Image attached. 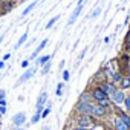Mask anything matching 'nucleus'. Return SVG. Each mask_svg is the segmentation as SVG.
<instances>
[{"mask_svg": "<svg viewBox=\"0 0 130 130\" xmlns=\"http://www.w3.org/2000/svg\"><path fill=\"white\" fill-rule=\"evenodd\" d=\"M25 121H26V113H23V112H19V113H15V115L12 116V124H14L15 127L23 125Z\"/></svg>", "mask_w": 130, "mask_h": 130, "instance_id": "3", "label": "nucleus"}, {"mask_svg": "<svg viewBox=\"0 0 130 130\" xmlns=\"http://www.w3.org/2000/svg\"><path fill=\"white\" fill-rule=\"evenodd\" d=\"M119 118H121V119H122V121H124V122L128 125V128H130V116H127V115H124V113H122Z\"/></svg>", "mask_w": 130, "mask_h": 130, "instance_id": "23", "label": "nucleus"}, {"mask_svg": "<svg viewBox=\"0 0 130 130\" xmlns=\"http://www.w3.org/2000/svg\"><path fill=\"white\" fill-rule=\"evenodd\" d=\"M90 115L96 116V118H101L106 115V107L100 106V104H92L90 106Z\"/></svg>", "mask_w": 130, "mask_h": 130, "instance_id": "1", "label": "nucleus"}, {"mask_svg": "<svg viewBox=\"0 0 130 130\" xmlns=\"http://www.w3.org/2000/svg\"><path fill=\"white\" fill-rule=\"evenodd\" d=\"M49 69H51V61H47L46 64H43V71H41V74L46 75V74L49 72Z\"/></svg>", "mask_w": 130, "mask_h": 130, "instance_id": "20", "label": "nucleus"}, {"mask_svg": "<svg viewBox=\"0 0 130 130\" xmlns=\"http://www.w3.org/2000/svg\"><path fill=\"white\" fill-rule=\"evenodd\" d=\"M101 11H103V9H101L100 6H96V8H95V9H93V11L90 12V15H89V17H90V19L93 20V19H96L98 15H101Z\"/></svg>", "mask_w": 130, "mask_h": 130, "instance_id": "15", "label": "nucleus"}, {"mask_svg": "<svg viewBox=\"0 0 130 130\" xmlns=\"http://www.w3.org/2000/svg\"><path fill=\"white\" fill-rule=\"evenodd\" d=\"M127 40H128V41H130V32H128V34H127Z\"/></svg>", "mask_w": 130, "mask_h": 130, "instance_id": "38", "label": "nucleus"}, {"mask_svg": "<svg viewBox=\"0 0 130 130\" xmlns=\"http://www.w3.org/2000/svg\"><path fill=\"white\" fill-rule=\"evenodd\" d=\"M63 80H64V81L69 80V71H64V72H63Z\"/></svg>", "mask_w": 130, "mask_h": 130, "instance_id": "28", "label": "nucleus"}, {"mask_svg": "<svg viewBox=\"0 0 130 130\" xmlns=\"http://www.w3.org/2000/svg\"><path fill=\"white\" fill-rule=\"evenodd\" d=\"M47 41H49L47 38H44V40H41V43L38 44V47H37V49H35V51L32 52V55H31V58H37V55H38V54H40V52H41V51H43V49L46 47V44H47Z\"/></svg>", "mask_w": 130, "mask_h": 130, "instance_id": "9", "label": "nucleus"}, {"mask_svg": "<svg viewBox=\"0 0 130 130\" xmlns=\"http://www.w3.org/2000/svg\"><path fill=\"white\" fill-rule=\"evenodd\" d=\"M112 100H113V103H115V104H121V103H124L125 95H124V92H122V90H115V92H113V95H112Z\"/></svg>", "mask_w": 130, "mask_h": 130, "instance_id": "6", "label": "nucleus"}, {"mask_svg": "<svg viewBox=\"0 0 130 130\" xmlns=\"http://www.w3.org/2000/svg\"><path fill=\"white\" fill-rule=\"evenodd\" d=\"M90 96H92V95H89V93H83L81 98H80V101H83V103H90V101H89Z\"/></svg>", "mask_w": 130, "mask_h": 130, "instance_id": "22", "label": "nucleus"}, {"mask_svg": "<svg viewBox=\"0 0 130 130\" xmlns=\"http://www.w3.org/2000/svg\"><path fill=\"white\" fill-rule=\"evenodd\" d=\"M35 5H37V3H29V5L25 8V11H23V17H25V15H28V14H29V12L35 8Z\"/></svg>", "mask_w": 130, "mask_h": 130, "instance_id": "18", "label": "nucleus"}, {"mask_svg": "<svg viewBox=\"0 0 130 130\" xmlns=\"http://www.w3.org/2000/svg\"><path fill=\"white\" fill-rule=\"evenodd\" d=\"M34 72H35V69H28V71H26V72H25V74H23V75L19 78V81H17V86H20V84L26 83V81H28V80H29V78L34 75Z\"/></svg>", "mask_w": 130, "mask_h": 130, "instance_id": "7", "label": "nucleus"}, {"mask_svg": "<svg viewBox=\"0 0 130 130\" xmlns=\"http://www.w3.org/2000/svg\"><path fill=\"white\" fill-rule=\"evenodd\" d=\"M2 40H3V35H0V44H2Z\"/></svg>", "mask_w": 130, "mask_h": 130, "instance_id": "37", "label": "nucleus"}, {"mask_svg": "<svg viewBox=\"0 0 130 130\" xmlns=\"http://www.w3.org/2000/svg\"><path fill=\"white\" fill-rule=\"evenodd\" d=\"M14 130H22V128H20V127H17V128H14Z\"/></svg>", "mask_w": 130, "mask_h": 130, "instance_id": "40", "label": "nucleus"}, {"mask_svg": "<svg viewBox=\"0 0 130 130\" xmlns=\"http://www.w3.org/2000/svg\"><path fill=\"white\" fill-rule=\"evenodd\" d=\"M47 61H51V55H44V57L38 58V64H46Z\"/></svg>", "mask_w": 130, "mask_h": 130, "instance_id": "19", "label": "nucleus"}, {"mask_svg": "<svg viewBox=\"0 0 130 130\" xmlns=\"http://www.w3.org/2000/svg\"><path fill=\"white\" fill-rule=\"evenodd\" d=\"M40 118H41V110H37V112H35V115L32 116L31 122H32V124H37V122L40 121Z\"/></svg>", "mask_w": 130, "mask_h": 130, "instance_id": "17", "label": "nucleus"}, {"mask_svg": "<svg viewBox=\"0 0 130 130\" xmlns=\"http://www.w3.org/2000/svg\"><path fill=\"white\" fill-rule=\"evenodd\" d=\"M98 104H100V106H103V107H107V106L110 104V101H109V98H107V100H103V101H100Z\"/></svg>", "mask_w": 130, "mask_h": 130, "instance_id": "26", "label": "nucleus"}, {"mask_svg": "<svg viewBox=\"0 0 130 130\" xmlns=\"http://www.w3.org/2000/svg\"><path fill=\"white\" fill-rule=\"evenodd\" d=\"M9 58H11V54H6V55L3 57V60H9Z\"/></svg>", "mask_w": 130, "mask_h": 130, "instance_id": "35", "label": "nucleus"}, {"mask_svg": "<svg viewBox=\"0 0 130 130\" xmlns=\"http://www.w3.org/2000/svg\"><path fill=\"white\" fill-rule=\"evenodd\" d=\"M121 87H122V89H130V77H122V80H121Z\"/></svg>", "mask_w": 130, "mask_h": 130, "instance_id": "14", "label": "nucleus"}, {"mask_svg": "<svg viewBox=\"0 0 130 130\" xmlns=\"http://www.w3.org/2000/svg\"><path fill=\"white\" fill-rule=\"evenodd\" d=\"M115 128H116V130H130L128 125H127L121 118H116V119H115Z\"/></svg>", "mask_w": 130, "mask_h": 130, "instance_id": "10", "label": "nucleus"}, {"mask_svg": "<svg viewBox=\"0 0 130 130\" xmlns=\"http://www.w3.org/2000/svg\"><path fill=\"white\" fill-rule=\"evenodd\" d=\"M81 11H83V6H81V5H78V6L75 8V11L72 12V15L69 17V20H68V26H71V25H74V23L77 22V19H78V15L81 14Z\"/></svg>", "mask_w": 130, "mask_h": 130, "instance_id": "5", "label": "nucleus"}, {"mask_svg": "<svg viewBox=\"0 0 130 130\" xmlns=\"http://www.w3.org/2000/svg\"><path fill=\"white\" fill-rule=\"evenodd\" d=\"M58 19H60L58 15H54V17H52V19H51V20L47 22V25H46V29H51V28H52V26H54V25H55V23L58 22Z\"/></svg>", "mask_w": 130, "mask_h": 130, "instance_id": "16", "label": "nucleus"}, {"mask_svg": "<svg viewBox=\"0 0 130 130\" xmlns=\"http://www.w3.org/2000/svg\"><path fill=\"white\" fill-rule=\"evenodd\" d=\"M112 80H113V83H118V81L121 83V80H122V75H121V74H113V75H112Z\"/></svg>", "mask_w": 130, "mask_h": 130, "instance_id": "21", "label": "nucleus"}, {"mask_svg": "<svg viewBox=\"0 0 130 130\" xmlns=\"http://www.w3.org/2000/svg\"><path fill=\"white\" fill-rule=\"evenodd\" d=\"M0 106H6V101H5V98H3V100H0Z\"/></svg>", "mask_w": 130, "mask_h": 130, "instance_id": "33", "label": "nucleus"}, {"mask_svg": "<svg viewBox=\"0 0 130 130\" xmlns=\"http://www.w3.org/2000/svg\"><path fill=\"white\" fill-rule=\"evenodd\" d=\"M26 40H28V31H25V34H22V37H20V38H19V41L15 43V49H19V47H20Z\"/></svg>", "mask_w": 130, "mask_h": 130, "instance_id": "13", "label": "nucleus"}, {"mask_svg": "<svg viewBox=\"0 0 130 130\" xmlns=\"http://www.w3.org/2000/svg\"><path fill=\"white\" fill-rule=\"evenodd\" d=\"M124 104H125V109L130 112V96H127V98L124 100Z\"/></svg>", "mask_w": 130, "mask_h": 130, "instance_id": "27", "label": "nucleus"}, {"mask_svg": "<svg viewBox=\"0 0 130 130\" xmlns=\"http://www.w3.org/2000/svg\"><path fill=\"white\" fill-rule=\"evenodd\" d=\"M92 98H93L95 101H98V103H100V101H103V100H107L109 96H107V93H106L101 87H96V89L92 92Z\"/></svg>", "mask_w": 130, "mask_h": 130, "instance_id": "2", "label": "nucleus"}, {"mask_svg": "<svg viewBox=\"0 0 130 130\" xmlns=\"http://www.w3.org/2000/svg\"><path fill=\"white\" fill-rule=\"evenodd\" d=\"M5 98V90H0V100Z\"/></svg>", "mask_w": 130, "mask_h": 130, "instance_id": "32", "label": "nucleus"}, {"mask_svg": "<svg viewBox=\"0 0 130 130\" xmlns=\"http://www.w3.org/2000/svg\"><path fill=\"white\" fill-rule=\"evenodd\" d=\"M43 130H51V128H49V127H47V125H46V127H44V128H43Z\"/></svg>", "mask_w": 130, "mask_h": 130, "instance_id": "39", "label": "nucleus"}, {"mask_svg": "<svg viewBox=\"0 0 130 130\" xmlns=\"http://www.w3.org/2000/svg\"><path fill=\"white\" fill-rule=\"evenodd\" d=\"M101 89H103V90H104V92L107 93V96H112V95H113V92L116 90L113 84H104V86H103Z\"/></svg>", "mask_w": 130, "mask_h": 130, "instance_id": "11", "label": "nucleus"}, {"mask_svg": "<svg viewBox=\"0 0 130 130\" xmlns=\"http://www.w3.org/2000/svg\"><path fill=\"white\" fill-rule=\"evenodd\" d=\"M49 113H51V103H49V106H47V107H46V109L41 112V116H43V118H46Z\"/></svg>", "mask_w": 130, "mask_h": 130, "instance_id": "24", "label": "nucleus"}, {"mask_svg": "<svg viewBox=\"0 0 130 130\" xmlns=\"http://www.w3.org/2000/svg\"><path fill=\"white\" fill-rule=\"evenodd\" d=\"M5 68V61H0V71H2Z\"/></svg>", "mask_w": 130, "mask_h": 130, "instance_id": "34", "label": "nucleus"}, {"mask_svg": "<svg viewBox=\"0 0 130 130\" xmlns=\"http://www.w3.org/2000/svg\"><path fill=\"white\" fill-rule=\"evenodd\" d=\"M90 103H83V101H80L78 103V106H77V112L78 113H81V115H89L90 113Z\"/></svg>", "mask_w": 130, "mask_h": 130, "instance_id": "4", "label": "nucleus"}, {"mask_svg": "<svg viewBox=\"0 0 130 130\" xmlns=\"http://www.w3.org/2000/svg\"><path fill=\"white\" fill-rule=\"evenodd\" d=\"M63 87H64V84H63V83H60V84L57 86V95H58V96L63 93Z\"/></svg>", "mask_w": 130, "mask_h": 130, "instance_id": "25", "label": "nucleus"}, {"mask_svg": "<svg viewBox=\"0 0 130 130\" xmlns=\"http://www.w3.org/2000/svg\"><path fill=\"white\" fill-rule=\"evenodd\" d=\"M3 113H6V107L5 106H0V115H3Z\"/></svg>", "mask_w": 130, "mask_h": 130, "instance_id": "30", "label": "nucleus"}, {"mask_svg": "<svg viewBox=\"0 0 130 130\" xmlns=\"http://www.w3.org/2000/svg\"><path fill=\"white\" fill-rule=\"evenodd\" d=\"M75 130H87V128H84V127H77Z\"/></svg>", "mask_w": 130, "mask_h": 130, "instance_id": "36", "label": "nucleus"}, {"mask_svg": "<svg viewBox=\"0 0 130 130\" xmlns=\"http://www.w3.org/2000/svg\"><path fill=\"white\" fill-rule=\"evenodd\" d=\"M89 125H90V119H89V116H87V115H83V116H81V119H80V127L87 128Z\"/></svg>", "mask_w": 130, "mask_h": 130, "instance_id": "12", "label": "nucleus"}, {"mask_svg": "<svg viewBox=\"0 0 130 130\" xmlns=\"http://www.w3.org/2000/svg\"><path fill=\"white\" fill-rule=\"evenodd\" d=\"M46 101H47V93L46 92H41V95L37 100V110H43V106H44Z\"/></svg>", "mask_w": 130, "mask_h": 130, "instance_id": "8", "label": "nucleus"}, {"mask_svg": "<svg viewBox=\"0 0 130 130\" xmlns=\"http://www.w3.org/2000/svg\"><path fill=\"white\" fill-rule=\"evenodd\" d=\"M86 2H87V0H78V2H77V6H78V5H81V6H83Z\"/></svg>", "mask_w": 130, "mask_h": 130, "instance_id": "31", "label": "nucleus"}, {"mask_svg": "<svg viewBox=\"0 0 130 130\" xmlns=\"http://www.w3.org/2000/svg\"><path fill=\"white\" fill-rule=\"evenodd\" d=\"M20 66H22L23 69H26V68L29 66V61H28V60H23V61H22V64H20Z\"/></svg>", "mask_w": 130, "mask_h": 130, "instance_id": "29", "label": "nucleus"}]
</instances>
